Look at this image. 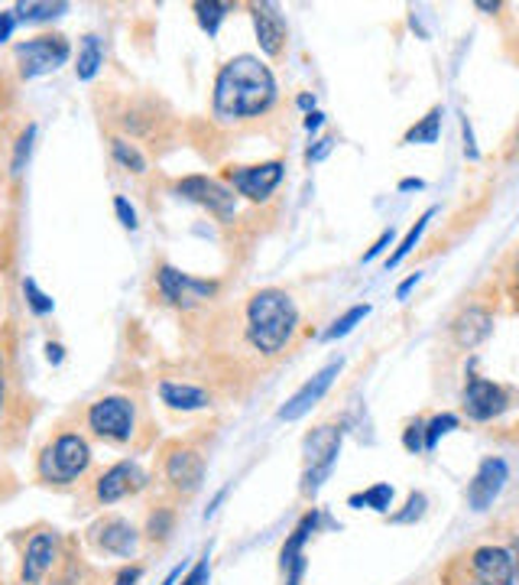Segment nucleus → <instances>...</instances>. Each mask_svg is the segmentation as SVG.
Listing matches in <instances>:
<instances>
[{"label": "nucleus", "instance_id": "f257e3e1", "mask_svg": "<svg viewBox=\"0 0 519 585\" xmlns=\"http://www.w3.org/2000/svg\"><path fill=\"white\" fill-rule=\"evenodd\" d=\"M276 104V79L257 56H234L215 76L211 114L224 124L251 121Z\"/></svg>", "mask_w": 519, "mask_h": 585}, {"label": "nucleus", "instance_id": "f03ea898", "mask_svg": "<svg viewBox=\"0 0 519 585\" xmlns=\"http://www.w3.org/2000/svg\"><path fill=\"white\" fill-rule=\"evenodd\" d=\"M299 332V306L279 287H263L244 302V339L260 358H279L289 352Z\"/></svg>", "mask_w": 519, "mask_h": 585}, {"label": "nucleus", "instance_id": "7ed1b4c3", "mask_svg": "<svg viewBox=\"0 0 519 585\" xmlns=\"http://www.w3.org/2000/svg\"><path fill=\"white\" fill-rule=\"evenodd\" d=\"M91 446L82 433H59L53 436L39 459H36V475L46 482V485H76L79 479H85V472L91 469Z\"/></svg>", "mask_w": 519, "mask_h": 585}, {"label": "nucleus", "instance_id": "20e7f679", "mask_svg": "<svg viewBox=\"0 0 519 585\" xmlns=\"http://www.w3.org/2000/svg\"><path fill=\"white\" fill-rule=\"evenodd\" d=\"M88 429L114 446H127L137 436V403L124 393H107L85 410Z\"/></svg>", "mask_w": 519, "mask_h": 585}, {"label": "nucleus", "instance_id": "39448f33", "mask_svg": "<svg viewBox=\"0 0 519 585\" xmlns=\"http://www.w3.org/2000/svg\"><path fill=\"white\" fill-rule=\"evenodd\" d=\"M72 56V46L62 33H43L16 46V66L23 79H39L66 66Z\"/></svg>", "mask_w": 519, "mask_h": 585}, {"label": "nucleus", "instance_id": "423d86ee", "mask_svg": "<svg viewBox=\"0 0 519 585\" xmlns=\"http://www.w3.org/2000/svg\"><path fill=\"white\" fill-rule=\"evenodd\" d=\"M342 426H319L305 443V472H302V494L312 497L322 482L332 475L338 452H342Z\"/></svg>", "mask_w": 519, "mask_h": 585}, {"label": "nucleus", "instance_id": "0eeeda50", "mask_svg": "<svg viewBox=\"0 0 519 585\" xmlns=\"http://www.w3.org/2000/svg\"><path fill=\"white\" fill-rule=\"evenodd\" d=\"M464 585H514L517 580V557L507 547L497 543H484L474 547L464 557Z\"/></svg>", "mask_w": 519, "mask_h": 585}, {"label": "nucleus", "instance_id": "6e6552de", "mask_svg": "<svg viewBox=\"0 0 519 585\" xmlns=\"http://www.w3.org/2000/svg\"><path fill=\"white\" fill-rule=\"evenodd\" d=\"M461 406L468 413V420L474 423H487V420H497L504 410L514 406V393L497 385V381H487L481 375H468V385L461 393Z\"/></svg>", "mask_w": 519, "mask_h": 585}, {"label": "nucleus", "instance_id": "1a4fd4ad", "mask_svg": "<svg viewBox=\"0 0 519 585\" xmlns=\"http://www.w3.org/2000/svg\"><path fill=\"white\" fill-rule=\"evenodd\" d=\"M282 176H286V163L282 160H266V163H254V167L224 170V180H228L231 193L244 195L251 202H266L269 195L279 190Z\"/></svg>", "mask_w": 519, "mask_h": 585}, {"label": "nucleus", "instance_id": "9d476101", "mask_svg": "<svg viewBox=\"0 0 519 585\" xmlns=\"http://www.w3.org/2000/svg\"><path fill=\"white\" fill-rule=\"evenodd\" d=\"M157 290L175 309H195V306L208 302L218 292V284L215 280L188 277V274L175 271L173 264H160L157 267Z\"/></svg>", "mask_w": 519, "mask_h": 585}, {"label": "nucleus", "instance_id": "9b49d317", "mask_svg": "<svg viewBox=\"0 0 519 585\" xmlns=\"http://www.w3.org/2000/svg\"><path fill=\"white\" fill-rule=\"evenodd\" d=\"M494 332V306L487 302H468L448 325V339L458 352H474L477 345H484Z\"/></svg>", "mask_w": 519, "mask_h": 585}, {"label": "nucleus", "instance_id": "f8f14e48", "mask_svg": "<svg viewBox=\"0 0 519 585\" xmlns=\"http://www.w3.org/2000/svg\"><path fill=\"white\" fill-rule=\"evenodd\" d=\"M175 193L201 208H208L215 218L221 221H231L238 215V198L228 186H221L218 180H208V176H185L175 183Z\"/></svg>", "mask_w": 519, "mask_h": 585}, {"label": "nucleus", "instance_id": "ddd939ff", "mask_svg": "<svg viewBox=\"0 0 519 585\" xmlns=\"http://www.w3.org/2000/svg\"><path fill=\"white\" fill-rule=\"evenodd\" d=\"M163 479L175 487L178 494H195L205 482V456L195 446H182L175 443L166 449L163 459Z\"/></svg>", "mask_w": 519, "mask_h": 585}, {"label": "nucleus", "instance_id": "4468645a", "mask_svg": "<svg viewBox=\"0 0 519 585\" xmlns=\"http://www.w3.org/2000/svg\"><path fill=\"white\" fill-rule=\"evenodd\" d=\"M147 482H150V475H147L137 462H130V459L114 462V466L94 482V501H97V504H117V501H124V497L143 491Z\"/></svg>", "mask_w": 519, "mask_h": 585}, {"label": "nucleus", "instance_id": "2eb2a0df", "mask_svg": "<svg viewBox=\"0 0 519 585\" xmlns=\"http://www.w3.org/2000/svg\"><path fill=\"white\" fill-rule=\"evenodd\" d=\"M507 482H510L507 462H504L500 456H487V459L477 466V472H474V479H471V485H468V504H471V511H487V507L500 497V491L507 487Z\"/></svg>", "mask_w": 519, "mask_h": 585}, {"label": "nucleus", "instance_id": "dca6fc26", "mask_svg": "<svg viewBox=\"0 0 519 585\" xmlns=\"http://www.w3.org/2000/svg\"><path fill=\"white\" fill-rule=\"evenodd\" d=\"M342 375V358L338 362H332V365H325L315 378H309L302 388L296 390L282 406H279V420H286V423H292V420H302L312 406H319V400L332 390L335 385V378Z\"/></svg>", "mask_w": 519, "mask_h": 585}, {"label": "nucleus", "instance_id": "f3484780", "mask_svg": "<svg viewBox=\"0 0 519 585\" xmlns=\"http://www.w3.org/2000/svg\"><path fill=\"white\" fill-rule=\"evenodd\" d=\"M59 560V534L56 530H39L30 537L26 553H23V566H20V583L39 585L46 580V573L56 566Z\"/></svg>", "mask_w": 519, "mask_h": 585}, {"label": "nucleus", "instance_id": "a211bd4d", "mask_svg": "<svg viewBox=\"0 0 519 585\" xmlns=\"http://www.w3.org/2000/svg\"><path fill=\"white\" fill-rule=\"evenodd\" d=\"M319 527V514H305L296 530L286 537L282 550H279V563H282V573H286V585H302V576H305V543L309 537L315 534Z\"/></svg>", "mask_w": 519, "mask_h": 585}, {"label": "nucleus", "instance_id": "6ab92c4d", "mask_svg": "<svg viewBox=\"0 0 519 585\" xmlns=\"http://www.w3.org/2000/svg\"><path fill=\"white\" fill-rule=\"evenodd\" d=\"M91 543L101 553H111V557H134L137 543H140V534L124 517H104L101 524L91 527Z\"/></svg>", "mask_w": 519, "mask_h": 585}, {"label": "nucleus", "instance_id": "aec40b11", "mask_svg": "<svg viewBox=\"0 0 519 585\" xmlns=\"http://www.w3.org/2000/svg\"><path fill=\"white\" fill-rule=\"evenodd\" d=\"M251 13H254V30H257L260 49L269 59H279L282 49H286V20H282L279 7L276 3H254Z\"/></svg>", "mask_w": 519, "mask_h": 585}, {"label": "nucleus", "instance_id": "412c9836", "mask_svg": "<svg viewBox=\"0 0 519 585\" xmlns=\"http://www.w3.org/2000/svg\"><path fill=\"white\" fill-rule=\"evenodd\" d=\"M160 400L178 410V413H195V410H208L211 406V393L198 385H182V381H160Z\"/></svg>", "mask_w": 519, "mask_h": 585}, {"label": "nucleus", "instance_id": "4be33fe9", "mask_svg": "<svg viewBox=\"0 0 519 585\" xmlns=\"http://www.w3.org/2000/svg\"><path fill=\"white\" fill-rule=\"evenodd\" d=\"M13 13H16V23H46V20L69 13V3H62V0H56V3L53 0H23V3L13 7Z\"/></svg>", "mask_w": 519, "mask_h": 585}, {"label": "nucleus", "instance_id": "5701e85b", "mask_svg": "<svg viewBox=\"0 0 519 585\" xmlns=\"http://www.w3.org/2000/svg\"><path fill=\"white\" fill-rule=\"evenodd\" d=\"M104 66V49H101V36L88 33L82 36V46H79V62H76V76L79 82H91L97 76V69Z\"/></svg>", "mask_w": 519, "mask_h": 585}, {"label": "nucleus", "instance_id": "b1692460", "mask_svg": "<svg viewBox=\"0 0 519 585\" xmlns=\"http://www.w3.org/2000/svg\"><path fill=\"white\" fill-rule=\"evenodd\" d=\"M111 157H114V163H120L127 173H134V176H143L147 173V157H143V150L134 144V140H127V137H111Z\"/></svg>", "mask_w": 519, "mask_h": 585}, {"label": "nucleus", "instance_id": "393cba45", "mask_svg": "<svg viewBox=\"0 0 519 585\" xmlns=\"http://www.w3.org/2000/svg\"><path fill=\"white\" fill-rule=\"evenodd\" d=\"M192 10H195V20H198V26H201L208 36H218L221 23L228 20V10H231V3H224V0H198Z\"/></svg>", "mask_w": 519, "mask_h": 585}, {"label": "nucleus", "instance_id": "a878e982", "mask_svg": "<svg viewBox=\"0 0 519 585\" xmlns=\"http://www.w3.org/2000/svg\"><path fill=\"white\" fill-rule=\"evenodd\" d=\"M350 507H370V511H380V514H387L390 511V504H393V487L390 485H370L367 491H360V494H350V501H347Z\"/></svg>", "mask_w": 519, "mask_h": 585}, {"label": "nucleus", "instance_id": "bb28decb", "mask_svg": "<svg viewBox=\"0 0 519 585\" xmlns=\"http://www.w3.org/2000/svg\"><path fill=\"white\" fill-rule=\"evenodd\" d=\"M441 134V107H432L419 124H413L403 137V144H435Z\"/></svg>", "mask_w": 519, "mask_h": 585}, {"label": "nucleus", "instance_id": "cd10ccee", "mask_svg": "<svg viewBox=\"0 0 519 585\" xmlns=\"http://www.w3.org/2000/svg\"><path fill=\"white\" fill-rule=\"evenodd\" d=\"M432 215H435V208H429V211H426V215H423V218H419V221H416V225L410 228V231H406V238L400 241V248H396V254H393V257L387 261V267H400V264L406 261V254H410V251L416 248V241H419V238H423V231L429 228Z\"/></svg>", "mask_w": 519, "mask_h": 585}, {"label": "nucleus", "instance_id": "c85d7f7f", "mask_svg": "<svg viewBox=\"0 0 519 585\" xmlns=\"http://www.w3.org/2000/svg\"><path fill=\"white\" fill-rule=\"evenodd\" d=\"M23 296H26V306H30L33 316H49V312L56 309V299L46 290H39V284H36L33 277L23 280Z\"/></svg>", "mask_w": 519, "mask_h": 585}, {"label": "nucleus", "instance_id": "c756f323", "mask_svg": "<svg viewBox=\"0 0 519 585\" xmlns=\"http://www.w3.org/2000/svg\"><path fill=\"white\" fill-rule=\"evenodd\" d=\"M367 316H370V306H367V302H360V306H350L345 316H342V319H335V325H332V329L325 332V342L345 339L347 332H350V329H354L357 322H364Z\"/></svg>", "mask_w": 519, "mask_h": 585}, {"label": "nucleus", "instance_id": "7c9ffc66", "mask_svg": "<svg viewBox=\"0 0 519 585\" xmlns=\"http://www.w3.org/2000/svg\"><path fill=\"white\" fill-rule=\"evenodd\" d=\"M451 429H458V416H454V413H438V416H432V420L426 423V449L432 452L435 446H438V439H441L445 433H451Z\"/></svg>", "mask_w": 519, "mask_h": 585}, {"label": "nucleus", "instance_id": "2f4dec72", "mask_svg": "<svg viewBox=\"0 0 519 585\" xmlns=\"http://www.w3.org/2000/svg\"><path fill=\"white\" fill-rule=\"evenodd\" d=\"M33 137H36V124H30V127L20 134L16 147H13V163H10V173H13V176L23 173V163L30 160V150H33Z\"/></svg>", "mask_w": 519, "mask_h": 585}, {"label": "nucleus", "instance_id": "473e14b6", "mask_svg": "<svg viewBox=\"0 0 519 585\" xmlns=\"http://www.w3.org/2000/svg\"><path fill=\"white\" fill-rule=\"evenodd\" d=\"M504 292L514 302V309H519V244L517 251L510 254L507 267H504Z\"/></svg>", "mask_w": 519, "mask_h": 585}, {"label": "nucleus", "instance_id": "72a5a7b5", "mask_svg": "<svg viewBox=\"0 0 519 585\" xmlns=\"http://www.w3.org/2000/svg\"><path fill=\"white\" fill-rule=\"evenodd\" d=\"M403 446H406L410 452H423V449H426V423H423V420H416V423L406 426Z\"/></svg>", "mask_w": 519, "mask_h": 585}, {"label": "nucleus", "instance_id": "f704fd0d", "mask_svg": "<svg viewBox=\"0 0 519 585\" xmlns=\"http://www.w3.org/2000/svg\"><path fill=\"white\" fill-rule=\"evenodd\" d=\"M426 514V494H410V504L403 514H393V524H413Z\"/></svg>", "mask_w": 519, "mask_h": 585}, {"label": "nucleus", "instance_id": "c9c22d12", "mask_svg": "<svg viewBox=\"0 0 519 585\" xmlns=\"http://www.w3.org/2000/svg\"><path fill=\"white\" fill-rule=\"evenodd\" d=\"M114 211H117V218H120V225L127 228V231H137V208L124 198V195H114Z\"/></svg>", "mask_w": 519, "mask_h": 585}, {"label": "nucleus", "instance_id": "e433bc0d", "mask_svg": "<svg viewBox=\"0 0 519 585\" xmlns=\"http://www.w3.org/2000/svg\"><path fill=\"white\" fill-rule=\"evenodd\" d=\"M170 530H173V511L160 507L157 514H150V527H147L150 537H166Z\"/></svg>", "mask_w": 519, "mask_h": 585}, {"label": "nucleus", "instance_id": "4c0bfd02", "mask_svg": "<svg viewBox=\"0 0 519 585\" xmlns=\"http://www.w3.org/2000/svg\"><path fill=\"white\" fill-rule=\"evenodd\" d=\"M208 557H201L192 570H188V576L182 580V585H208Z\"/></svg>", "mask_w": 519, "mask_h": 585}, {"label": "nucleus", "instance_id": "58836bf2", "mask_svg": "<svg viewBox=\"0 0 519 585\" xmlns=\"http://www.w3.org/2000/svg\"><path fill=\"white\" fill-rule=\"evenodd\" d=\"M16 30V13L13 10H0V43H7Z\"/></svg>", "mask_w": 519, "mask_h": 585}, {"label": "nucleus", "instance_id": "ea45409f", "mask_svg": "<svg viewBox=\"0 0 519 585\" xmlns=\"http://www.w3.org/2000/svg\"><path fill=\"white\" fill-rule=\"evenodd\" d=\"M140 576H143V570H140V566H127V570H120V573H117L114 585H137Z\"/></svg>", "mask_w": 519, "mask_h": 585}, {"label": "nucleus", "instance_id": "a19ab883", "mask_svg": "<svg viewBox=\"0 0 519 585\" xmlns=\"http://www.w3.org/2000/svg\"><path fill=\"white\" fill-rule=\"evenodd\" d=\"M390 241H393V228H387V231H383V234L377 238V244H373V248H370V251L364 254V261H373V257H377V254H380V251H383V248L390 244Z\"/></svg>", "mask_w": 519, "mask_h": 585}, {"label": "nucleus", "instance_id": "79ce46f5", "mask_svg": "<svg viewBox=\"0 0 519 585\" xmlns=\"http://www.w3.org/2000/svg\"><path fill=\"white\" fill-rule=\"evenodd\" d=\"M335 147V137H325V140H319V147L315 150H309V163H319L328 150Z\"/></svg>", "mask_w": 519, "mask_h": 585}, {"label": "nucleus", "instance_id": "37998d69", "mask_svg": "<svg viewBox=\"0 0 519 585\" xmlns=\"http://www.w3.org/2000/svg\"><path fill=\"white\" fill-rule=\"evenodd\" d=\"M7 406V355L0 348V410Z\"/></svg>", "mask_w": 519, "mask_h": 585}, {"label": "nucleus", "instance_id": "c03bdc74", "mask_svg": "<svg viewBox=\"0 0 519 585\" xmlns=\"http://www.w3.org/2000/svg\"><path fill=\"white\" fill-rule=\"evenodd\" d=\"M322 121H325V114H322V111H309V114H305V130H319V127H322Z\"/></svg>", "mask_w": 519, "mask_h": 585}, {"label": "nucleus", "instance_id": "a18cd8bd", "mask_svg": "<svg viewBox=\"0 0 519 585\" xmlns=\"http://www.w3.org/2000/svg\"><path fill=\"white\" fill-rule=\"evenodd\" d=\"M419 280H423V274H413L410 280H403V284H400V290H396V299H406V292L413 290V287H416Z\"/></svg>", "mask_w": 519, "mask_h": 585}, {"label": "nucleus", "instance_id": "49530a36", "mask_svg": "<svg viewBox=\"0 0 519 585\" xmlns=\"http://www.w3.org/2000/svg\"><path fill=\"white\" fill-rule=\"evenodd\" d=\"M46 358H49L53 365H62V345H53V342H49V345H46Z\"/></svg>", "mask_w": 519, "mask_h": 585}, {"label": "nucleus", "instance_id": "de8ad7c7", "mask_svg": "<svg viewBox=\"0 0 519 585\" xmlns=\"http://www.w3.org/2000/svg\"><path fill=\"white\" fill-rule=\"evenodd\" d=\"M400 190H403V193H406V190H423V180H403Z\"/></svg>", "mask_w": 519, "mask_h": 585}, {"label": "nucleus", "instance_id": "09e8293b", "mask_svg": "<svg viewBox=\"0 0 519 585\" xmlns=\"http://www.w3.org/2000/svg\"><path fill=\"white\" fill-rule=\"evenodd\" d=\"M178 576H182V570H173V573H170V576L163 580V585H175V583H178Z\"/></svg>", "mask_w": 519, "mask_h": 585}, {"label": "nucleus", "instance_id": "8fccbe9b", "mask_svg": "<svg viewBox=\"0 0 519 585\" xmlns=\"http://www.w3.org/2000/svg\"><path fill=\"white\" fill-rule=\"evenodd\" d=\"M514 429H519V426H514Z\"/></svg>", "mask_w": 519, "mask_h": 585}, {"label": "nucleus", "instance_id": "3c124183", "mask_svg": "<svg viewBox=\"0 0 519 585\" xmlns=\"http://www.w3.org/2000/svg\"><path fill=\"white\" fill-rule=\"evenodd\" d=\"M458 585H464V583H458Z\"/></svg>", "mask_w": 519, "mask_h": 585}]
</instances>
